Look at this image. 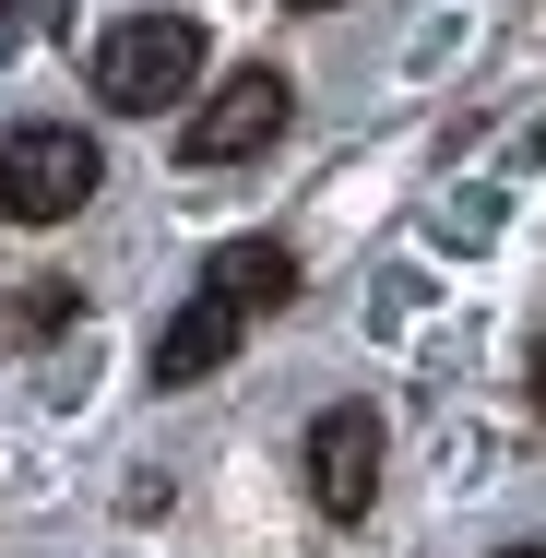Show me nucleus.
<instances>
[{
    "instance_id": "f257e3e1",
    "label": "nucleus",
    "mask_w": 546,
    "mask_h": 558,
    "mask_svg": "<svg viewBox=\"0 0 546 558\" xmlns=\"http://www.w3.org/2000/svg\"><path fill=\"white\" fill-rule=\"evenodd\" d=\"M298 298V250L286 238H238V250H215V274L191 286V310L155 333V380L179 392V380H215L226 356L250 344V322L262 310H286Z\"/></svg>"
},
{
    "instance_id": "423d86ee",
    "label": "nucleus",
    "mask_w": 546,
    "mask_h": 558,
    "mask_svg": "<svg viewBox=\"0 0 546 558\" xmlns=\"http://www.w3.org/2000/svg\"><path fill=\"white\" fill-rule=\"evenodd\" d=\"M72 322V286L60 274H24V298H12V333H60Z\"/></svg>"
},
{
    "instance_id": "7ed1b4c3",
    "label": "nucleus",
    "mask_w": 546,
    "mask_h": 558,
    "mask_svg": "<svg viewBox=\"0 0 546 558\" xmlns=\"http://www.w3.org/2000/svg\"><path fill=\"white\" fill-rule=\"evenodd\" d=\"M96 179H108V155H96L72 119H24V131L0 143V215L12 226H72L96 203Z\"/></svg>"
},
{
    "instance_id": "0eeeda50",
    "label": "nucleus",
    "mask_w": 546,
    "mask_h": 558,
    "mask_svg": "<svg viewBox=\"0 0 546 558\" xmlns=\"http://www.w3.org/2000/svg\"><path fill=\"white\" fill-rule=\"evenodd\" d=\"M535 416H546V344H535Z\"/></svg>"
},
{
    "instance_id": "39448f33",
    "label": "nucleus",
    "mask_w": 546,
    "mask_h": 558,
    "mask_svg": "<svg viewBox=\"0 0 546 558\" xmlns=\"http://www.w3.org/2000/svg\"><path fill=\"white\" fill-rule=\"evenodd\" d=\"M310 499H321L332 523H356L380 499V416L368 404H321L310 416Z\"/></svg>"
},
{
    "instance_id": "20e7f679",
    "label": "nucleus",
    "mask_w": 546,
    "mask_h": 558,
    "mask_svg": "<svg viewBox=\"0 0 546 558\" xmlns=\"http://www.w3.org/2000/svg\"><path fill=\"white\" fill-rule=\"evenodd\" d=\"M286 108H298V84L250 60V72H226L215 96L179 119V155H191V167H238V155H262V143L286 131Z\"/></svg>"
},
{
    "instance_id": "6e6552de",
    "label": "nucleus",
    "mask_w": 546,
    "mask_h": 558,
    "mask_svg": "<svg viewBox=\"0 0 546 558\" xmlns=\"http://www.w3.org/2000/svg\"><path fill=\"white\" fill-rule=\"evenodd\" d=\"M499 558H546V547H499Z\"/></svg>"
},
{
    "instance_id": "9d476101",
    "label": "nucleus",
    "mask_w": 546,
    "mask_h": 558,
    "mask_svg": "<svg viewBox=\"0 0 546 558\" xmlns=\"http://www.w3.org/2000/svg\"><path fill=\"white\" fill-rule=\"evenodd\" d=\"M0 24H12V0H0Z\"/></svg>"
},
{
    "instance_id": "1a4fd4ad",
    "label": "nucleus",
    "mask_w": 546,
    "mask_h": 558,
    "mask_svg": "<svg viewBox=\"0 0 546 558\" xmlns=\"http://www.w3.org/2000/svg\"><path fill=\"white\" fill-rule=\"evenodd\" d=\"M298 12H332V0H298Z\"/></svg>"
},
{
    "instance_id": "f03ea898",
    "label": "nucleus",
    "mask_w": 546,
    "mask_h": 558,
    "mask_svg": "<svg viewBox=\"0 0 546 558\" xmlns=\"http://www.w3.org/2000/svg\"><path fill=\"white\" fill-rule=\"evenodd\" d=\"M191 84H203V24L191 12H131V24L96 36V96L119 119H167Z\"/></svg>"
}]
</instances>
